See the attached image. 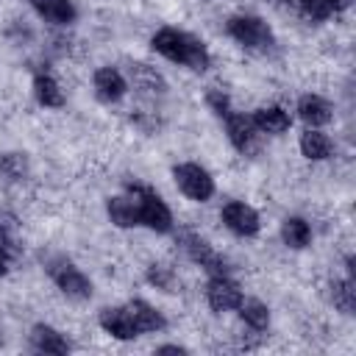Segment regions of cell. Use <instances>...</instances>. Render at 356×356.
Masks as SVG:
<instances>
[{
  "instance_id": "1",
  "label": "cell",
  "mask_w": 356,
  "mask_h": 356,
  "mask_svg": "<svg viewBox=\"0 0 356 356\" xmlns=\"http://www.w3.org/2000/svg\"><path fill=\"white\" fill-rule=\"evenodd\" d=\"M150 47L159 56H164L167 61L184 64V67H189L195 72H203L211 64V56H209L206 44L200 39H195L192 33L178 31V28H161V31H156L153 39H150Z\"/></svg>"
},
{
  "instance_id": "2",
  "label": "cell",
  "mask_w": 356,
  "mask_h": 356,
  "mask_svg": "<svg viewBox=\"0 0 356 356\" xmlns=\"http://www.w3.org/2000/svg\"><path fill=\"white\" fill-rule=\"evenodd\" d=\"M128 192L139 203V225L156 231V234H170L172 231V211L167 203L145 184H128Z\"/></svg>"
},
{
  "instance_id": "3",
  "label": "cell",
  "mask_w": 356,
  "mask_h": 356,
  "mask_svg": "<svg viewBox=\"0 0 356 356\" xmlns=\"http://www.w3.org/2000/svg\"><path fill=\"white\" fill-rule=\"evenodd\" d=\"M47 275L53 278V284L72 300H86L92 298V281L67 259V256H50L44 261Z\"/></svg>"
},
{
  "instance_id": "4",
  "label": "cell",
  "mask_w": 356,
  "mask_h": 356,
  "mask_svg": "<svg viewBox=\"0 0 356 356\" xmlns=\"http://www.w3.org/2000/svg\"><path fill=\"white\" fill-rule=\"evenodd\" d=\"M225 31L242 47H250V50H267V47H273V31H270V25L261 17L236 14V17H231L225 22Z\"/></svg>"
},
{
  "instance_id": "5",
  "label": "cell",
  "mask_w": 356,
  "mask_h": 356,
  "mask_svg": "<svg viewBox=\"0 0 356 356\" xmlns=\"http://www.w3.org/2000/svg\"><path fill=\"white\" fill-rule=\"evenodd\" d=\"M172 178L178 184V189L189 197V200H197V203H206L211 195H214V178L209 175L206 167L195 164V161H181L172 167Z\"/></svg>"
},
{
  "instance_id": "6",
  "label": "cell",
  "mask_w": 356,
  "mask_h": 356,
  "mask_svg": "<svg viewBox=\"0 0 356 356\" xmlns=\"http://www.w3.org/2000/svg\"><path fill=\"white\" fill-rule=\"evenodd\" d=\"M220 220L222 225L236 234V236H256L259 228H261V220H259V211L242 200H228L220 211Z\"/></svg>"
},
{
  "instance_id": "7",
  "label": "cell",
  "mask_w": 356,
  "mask_h": 356,
  "mask_svg": "<svg viewBox=\"0 0 356 356\" xmlns=\"http://www.w3.org/2000/svg\"><path fill=\"white\" fill-rule=\"evenodd\" d=\"M242 289H239V284L234 281V278H228V275H211L209 278V284H206V300H209V306L217 312V314H222V312H234L239 303H242Z\"/></svg>"
},
{
  "instance_id": "8",
  "label": "cell",
  "mask_w": 356,
  "mask_h": 356,
  "mask_svg": "<svg viewBox=\"0 0 356 356\" xmlns=\"http://www.w3.org/2000/svg\"><path fill=\"white\" fill-rule=\"evenodd\" d=\"M184 250L195 264H200L209 275H228V261L197 234H184Z\"/></svg>"
},
{
  "instance_id": "9",
  "label": "cell",
  "mask_w": 356,
  "mask_h": 356,
  "mask_svg": "<svg viewBox=\"0 0 356 356\" xmlns=\"http://www.w3.org/2000/svg\"><path fill=\"white\" fill-rule=\"evenodd\" d=\"M92 83H95V95L103 103H117L128 92V81H125V75L117 67H100V70H95Z\"/></svg>"
},
{
  "instance_id": "10",
  "label": "cell",
  "mask_w": 356,
  "mask_h": 356,
  "mask_svg": "<svg viewBox=\"0 0 356 356\" xmlns=\"http://www.w3.org/2000/svg\"><path fill=\"white\" fill-rule=\"evenodd\" d=\"M97 323L114 339H134V337H139V331H136V325H134V320H131V314H128L125 306H108V309H103L100 317H97Z\"/></svg>"
},
{
  "instance_id": "11",
  "label": "cell",
  "mask_w": 356,
  "mask_h": 356,
  "mask_svg": "<svg viewBox=\"0 0 356 356\" xmlns=\"http://www.w3.org/2000/svg\"><path fill=\"white\" fill-rule=\"evenodd\" d=\"M225 134H228L231 145H234L239 153H248V150H253V145H256L259 128L253 125L250 117H245V114H234V111H231V114L225 117Z\"/></svg>"
},
{
  "instance_id": "12",
  "label": "cell",
  "mask_w": 356,
  "mask_h": 356,
  "mask_svg": "<svg viewBox=\"0 0 356 356\" xmlns=\"http://www.w3.org/2000/svg\"><path fill=\"white\" fill-rule=\"evenodd\" d=\"M125 309H128V314H131V320H134V325H136L139 334H156V331H164L167 328L164 314L156 306H150L147 300H142V298H134Z\"/></svg>"
},
{
  "instance_id": "13",
  "label": "cell",
  "mask_w": 356,
  "mask_h": 356,
  "mask_svg": "<svg viewBox=\"0 0 356 356\" xmlns=\"http://www.w3.org/2000/svg\"><path fill=\"white\" fill-rule=\"evenodd\" d=\"M298 117H300L309 128H323V125H328V122L334 120V108H331V103H328L325 97H320V95H303V97L298 100Z\"/></svg>"
},
{
  "instance_id": "14",
  "label": "cell",
  "mask_w": 356,
  "mask_h": 356,
  "mask_svg": "<svg viewBox=\"0 0 356 356\" xmlns=\"http://www.w3.org/2000/svg\"><path fill=\"white\" fill-rule=\"evenodd\" d=\"M106 211H108V220L120 228H134L139 225V203L136 197L128 192V195H114L106 200Z\"/></svg>"
},
{
  "instance_id": "15",
  "label": "cell",
  "mask_w": 356,
  "mask_h": 356,
  "mask_svg": "<svg viewBox=\"0 0 356 356\" xmlns=\"http://www.w3.org/2000/svg\"><path fill=\"white\" fill-rule=\"evenodd\" d=\"M31 345H33V350H39V353H53V356L70 353L67 337H64L61 331H56L53 325H44V323H39V325L31 328Z\"/></svg>"
},
{
  "instance_id": "16",
  "label": "cell",
  "mask_w": 356,
  "mask_h": 356,
  "mask_svg": "<svg viewBox=\"0 0 356 356\" xmlns=\"http://www.w3.org/2000/svg\"><path fill=\"white\" fill-rule=\"evenodd\" d=\"M28 3L33 6V11H36L42 19L53 22V25H70V22H75V17H78L72 0H28Z\"/></svg>"
},
{
  "instance_id": "17",
  "label": "cell",
  "mask_w": 356,
  "mask_h": 356,
  "mask_svg": "<svg viewBox=\"0 0 356 356\" xmlns=\"http://www.w3.org/2000/svg\"><path fill=\"white\" fill-rule=\"evenodd\" d=\"M250 120H253V125L259 128V134H284V131H289V125H292L289 114H286L281 106H261V108L253 111Z\"/></svg>"
},
{
  "instance_id": "18",
  "label": "cell",
  "mask_w": 356,
  "mask_h": 356,
  "mask_svg": "<svg viewBox=\"0 0 356 356\" xmlns=\"http://www.w3.org/2000/svg\"><path fill=\"white\" fill-rule=\"evenodd\" d=\"M300 153L309 159V161H325L331 153H334V142L328 139V134H323L320 128H306L300 134Z\"/></svg>"
},
{
  "instance_id": "19",
  "label": "cell",
  "mask_w": 356,
  "mask_h": 356,
  "mask_svg": "<svg viewBox=\"0 0 356 356\" xmlns=\"http://www.w3.org/2000/svg\"><path fill=\"white\" fill-rule=\"evenodd\" d=\"M33 95H36V100L44 108H61L64 106V92H61L58 81L50 78V75H44V72H39L33 78Z\"/></svg>"
},
{
  "instance_id": "20",
  "label": "cell",
  "mask_w": 356,
  "mask_h": 356,
  "mask_svg": "<svg viewBox=\"0 0 356 356\" xmlns=\"http://www.w3.org/2000/svg\"><path fill=\"white\" fill-rule=\"evenodd\" d=\"M281 239H284L286 248L300 250V248H306L312 242V225L303 217H286L281 222Z\"/></svg>"
},
{
  "instance_id": "21",
  "label": "cell",
  "mask_w": 356,
  "mask_h": 356,
  "mask_svg": "<svg viewBox=\"0 0 356 356\" xmlns=\"http://www.w3.org/2000/svg\"><path fill=\"white\" fill-rule=\"evenodd\" d=\"M236 312H239L242 323L248 328H253V331H264L270 325V309H267V303H261L256 298H242V303L236 306Z\"/></svg>"
},
{
  "instance_id": "22",
  "label": "cell",
  "mask_w": 356,
  "mask_h": 356,
  "mask_svg": "<svg viewBox=\"0 0 356 356\" xmlns=\"http://www.w3.org/2000/svg\"><path fill=\"white\" fill-rule=\"evenodd\" d=\"M331 300L342 314H353L356 312V284H353V278H337L331 284Z\"/></svg>"
},
{
  "instance_id": "23",
  "label": "cell",
  "mask_w": 356,
  "mask_h": 356,
  "mask_svg": "<svg viewBox=\"0 0 356 356\" xmlns=\"http://www.w3.org/2000/svg\"><path fill=\"white\" fill-rule=\"evenodd\" d=\"M131 81H134V86L142 89V92H164V89H167L164 78H161L153 67H147V64H134V67H131Z\"/></svg>"
},
{
  "instance_id": "24",
  "label": "cell",
  "mask_w": 356,
  "mask_h": 356,
  "mask_svg": "<svg viewBox=\"0 0 356 356\" xmlns=\"http://www.w3.org/2000/svg\"><path fill=\"white\" fill-rule=\"evenodd\" d=\"M0 175L8 181H22L28 175L25 153H0Z\"/></svg>"
},
{
  "instance_id": "25",
  "label": "cell",
  "mask_w": 356,
  "mask_h": 356,
  "mask_svg": "<svg viewBox=\"0 0 356 356\" xmlns=\"http://www.w3.org/2000/svg\"><path fill=\"white\" fill-rule=\"evenodd\" d=\"M147 284H153L156 289H164V292H172V284H175V275L167 264H150L147 267Z\"/></svg>"
},
{
  "instance_id": "26",
  "label": "cell",
  "mask_w": 356,
  "mask_h": 356,
  "mask_svg": "<svg viewBox=\"0 0 356 356\" xmlns=\"http://www.w3.org/2000/svg\"><path fill=\"white\" fill-rule=\"evenodd\" d=\"M206 103H209V108L217 114V117H228L231 114V100H228V95L222 92V89H209L206 92Z\"/></svg>"
},
{
  "instance_id": "27",
  "label": "cell",
  "mask_w": 356,
  "mask_h": 356,
  "mask_svg": "<svg viewBox=\"0 0 356 356\" xmlns=\"http://www.w3.org/2000/svg\"><path fill=\"white\" fill-rule=\"evenodd\" d=\"M298 8H300V11L306 14V19H312V22H323V19L331 17V8L325 6V0H300Z\"/></svg>"
},
{
  "instance_id": "28",
  "label": "cell",
  "mask_w": 356,
  "mask_h": 356,
  "mask_svg": "<svg viewBox=\"0 0 356 356\" xmlns=\"http://www.w3.org/2000/svg\"><path fill=\"white\" fill-rule=\"evenodd\" d=\"M350 3H353V0H325V6L331 8V14H334V11H345Z\"/></svg>"
},
{
  "instance_id": "29",
  "label": "cell",
  "mask_w": 356,
  "mask_h": 356,
  "mask_svg": "<svg viewBox=\"0 0 356 356\" xmlns=\"http://www.w3.org/2000/svg\"><path fill=\"white\" fill-rule=\"evenodd\" d=\"M156 353H186V348H181V345H161V348H156Z\"/></svg>"
},
{
  "instance_id": "30",
  "label": "cell",
  "mask_w": 356,
  "mask_h": 356,
  "mask_svg": "<svg viewBox=\"0 0 356 356\" xmlns=\"http://www.w3.org/2000/svg\"><path fill=\"white\" fill-rule=\"evenodd\" d=\"M8 264H11V256H8V253L0 248V278L8 273Z\"/></svg>"
},
{
  "instance_id": "31",
  "label": "cell",
  "mask_w": 356,
  "mask_h": 356,
  "mask_svg": "<svg viewBox=\"0 0 356 356\" xmlns=\"http://www.w3.org/2000/svg\"><path fill=\"white\" fill-rule=\"evenodd\" d=\"M281 3H286V6H300V0H281Z\"/></svg>"
}]
</instances>
